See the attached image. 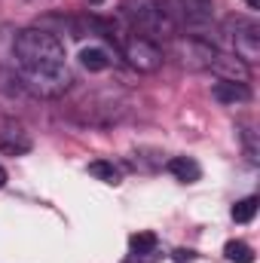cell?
<instances>
[{
	"label": "cell",
	"mask_w": 260,
	"mask_h": 263,
	"mask_svg": "<svg viewBox=\"0 0 260 263\" xmlns=\"http://www.w3.org/2000/svg\"><path fill=\"white\" fill-rule=\"evenodd\" d=\"M15 62L22 70V80L40 95L55 98L70 86L65 46L55 34L43 28H28L15 37Z\"/></svg>",
	"instance_id": "1"
},
{
	"label": "cell",
	"mask_w": 260,
	"mask_h": 263,
	"mask_svg": "<svg viewBox=\"0 0 260 263\" xmlns=\"http://www.w3.org/2000/svg\"><path fill=\"white\" fill-rule=\"evenodd\" d=\"M123 9L132 18V25L141 31V37H147L153 43L156 40H172L178 34V28H175L172 15L165 12L162 0H126Z\"/></svg>",
	"instance_id": "2"
},
{
	"label": "cell",
	"mask_w": 260,
	"mask_h": 263,
	"mask_svg": "<svg viewBox=\"0 0 260 263\" xmlns=\"http://www.w3.org/2000/svg\"><path fill=\"white\" fill-rule=\"evenodd\" d=\"M117 40H120L123 55L129 59L132 67L147 70V73L162 67V49H159V43H153V40H147V37H141V34H132V37H117Z\"/></svg>",
	"instance_id": "3"
},
{
	"label": "cell",
	"mask_w": 260,
	"mask_h": 263,
	"mask_svg": "<svg viewBox=\"0 0 260 263\" xmlns=\"http://www.w3.org/2000/svg\"><path fill=\"white\" fill-rule=\"evenodd\" d=\"M178 52H181L184 65L193 67V70H211V67H217V62H220V52H217L208 40H202V37H187V40H181V43H178Z\"/></svg>",
	"instance_id": "4"
},
{
	"label": "cell",
	"mask_w": 260,
	"mask_h": 263,
	"mask_svg": "<svg viewBox=\"0 0 260 263\" xmlns=\"http://www.w3.org/2000/svg\"><path fill=\"white\" fill-rule=\"evenodd\" d=\"M233 28V46H236V59L242 62H254L260 55V28L254 22H245V18H230L227 22Z\"/></svg>",
	"instance_id": "5"
},
{
	"label": "cell",
	"mask_w": 260,
	"mask_h": 263,
	"mask_svg": "<svg viewBox=\"0 0 260 263\" xmlns=\"http://www.w3.org/2000/svg\"><path fill=\"white\" fill-rule=\"evenodd\" d=\"M0 150L18 156V153L31 150V138L25 135V129L18 123H0Z\"/></svg>",
	"instance_id": "6"
},
{
	"label": "cell",
	"mask_w": 260,
	"mask_h": 263,
	"mask_svg": "<svg viewBox=\"0 0 260 263\" xmlns=\"http://www.w3.org/2000/svg\"><path fill=\"white\" fill-rule=\"evenodd\" d=\"M211 95H214L220 104H242V101L251 98L248 86H245V83H236V80H220V83H214V86H211Z\"/></svg>",
	"instance_id": "7"
},
{
	"label": "cell",
	"mask_w": 260,
	"mask_h": 263,
	"mask_svg": "<svg viewBox=\"0 0 260 263\" xmlns=\"http://www.w3.org/2000/svg\"><path fill=\"white\" fill-rule=\"evenodd\" d=\"M169 172L178 178V181H184V184H193L202 178V168H199V162L190 159V156H175V159H169Z\"/></svg>",
	"instance_id": "8"
},
{
	"label": "cell",
	"mask_w": 260,
	"mask_h": 263,
	"mask_svg": "<svg viewBox=\"0 0 260 263\" xmlns=\"http://www.w3.org/2000/svg\"><path fill=\"white\" fill-rule=\"evenodd\" d=\"M89 175H95L98 181H104V184H110V187L120 184V168H117L114 162H104V159L89 162Z\"/></svg>",
	"instance_id": "9"
},
{
	"label": "cell",
	"mask_w": 260,
	"mask_h": 263,
	"mask_svg": "<svg viewBox=\"0 0 260 263\" xmlns=\"http://www.w3.org/2000/svg\"><path fill=\"white\" fill-rule=\"evenodd\" d=\"M80 65L86 67V70H104V67L110 65V59H107V52H104V49L89 46V49H83V52H80Z\"/></svg>",
	"instance_id": "10"
},
{
	"label": "cell",
	"mask_w": 260,
	"mask_h": 263,
	"mask_svg": "<svg viewBox=\"0 0 260 263\" xmlns=\"http://www.w3.org/2000/svg\"><path fill=\"white\" fill-rule=\"evenodd\" d=\"M224 254H227L230 263H254V251L245 242H227L224 245Z\"/></svg>",
	"instance_id": "11"
},
{
	"label": "cell",
	"mask_w": 260,
	"mask_h": 263,
	"mask_svg": "<svg viewBox=\"0 0 260 263\" xmlns=\"http://www.w3.org/2000/svg\"><path fill=\"white\" fill-rule=\"evenodd\" d=\"M254 214H257V196H248V199H242V202L233 205V220L236 223H248Z\"/></svg>",
	"instance_id": "12"
},
{
	"label": "cell",
	"mask_w": 260,
	"mask_h": 263,
	"mask_svg": "<svg viewBox=\"0 0 260 263\" xmlns=\"http://www.w3.org/2000/svg\"><path fill=\"white\" fill-rule=\"evenodd\" d=\"M129 248H132V254H150L156 248V236L153 233H135L129 239Z\"/></svg>",
	"instance_id": "13"
},
{
	"label": "cell",
	"mask_w": 260,
	"mask_h": 263,
	"mask_svg": "<svg viewBox=\"0 0 260 263\" xmlns=\"http://www.w3.org/2000/svg\"><path fill=\"white\" fill-rule=\"evenodd\" d=\"M248 3V9H260V0H245Z\"/></svg>",
	"instance_id": "14"
},
{
	"label": "cell",
	"mask_w": 260,
	"mask_h": 263,
	"mask_svg": "<svg viewBox=\"0 0 260 263\" xmlns=\"http://www.w3.org/2000/svg\"><path fill=\"white\" fill-rule=\"evenodd\" d=\"M3 184H6V168L0 165V187H3Z\"/></svg>",
	"instance_id": "15"
},
{
	"label": "cell",
	"mask_w": 260,
	"mask_h": 263,
	"mask_svg": "<svg viewBox=\"0 0 260 263\" xmlns=\"http://www.w3.org/2000/svg\"><path fill=\"white\" fill-rule=\"evenodd\" d=\"M89 3H95V6H98V3H104V0H89Z\"/></svg>",
	"instance_id": "16"
}]
</instances>
